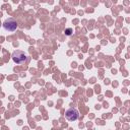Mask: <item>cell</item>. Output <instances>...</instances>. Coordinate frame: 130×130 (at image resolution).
<instances>
[{
	"instance_id": "cell-1",
	"label": "cell",
	"mask_w": 130,
	"mask_h": 130,
	"mask_svg": "<svg viewBox=\"0 0 130 130\" xmlns=\"http://www.w3.org/2000/svg\"><path fill=\"white\" fill-rule=\"evenodd\" d=\"M12 59H13V61H14L16 64H22V63H24V62L26 61L27 56H26V54H25L24 52L17 50V51H14V52H13V54H12Z\"/></svg>"
},
{
	"instance_id": "cell-2",
	"label": "cell",
	"mask_w": 130,
	"mask_h": 130,
	"mask_svg": "<svg viewBox=\"0 0 130 130\" xmlns=\"http://www.w3.org/2000/svg\"><path fill=\"white\" fill-rule=\"evenodd\" d=\"M3 27L7 31H14L17 28V21L12 17L7 18L3 23Z\"/></svg>"
},
{
	"instance_id": "cell-3",
	"label": "cell",
	"mask_w": 130,
	"mask_h": 130,
	"mask_svg": "<svg viewBox=\"0 0 130 130\" xmlns=\"http://www.w3.org/2000/svg\"><path fill=\"white\" fill-rule=\"evenodd\" d=\"M65 117H66V119H67L68 121H75V120L78 119L79 113H78V111H77L76 109L70 108V109H68V110L66 111Z\"/></svg>"
},
{
	"instance_id": "cell-4",
	"label": "cell",
	"mask_w": 130,
	"mask_h": 130,
	"mask_svg": "<svg viewBox=\"0 0 130 130\" xmlns=\"http://www.w3.org/2000/svg\"><path fill=\"white\" fill-rule=\"evenodd\" d=\"M71 31H72V29H71V28H67V29H66V34H67L68 36H69V35H71Z\"/></svg>"
}]
</instances>
